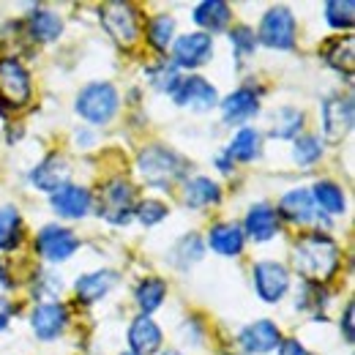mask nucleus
Returning a JSON list of instances; mask_svg holds the SVG:
<instances>
[{"instance_id":"nucleus-1","label":"nucleus","mask_w":355,"mask_h":355,"mask_svg":"<svg viewBox=\"0 0 355 355\" xmlns=\"http://www.w3.org/2000/svg\"><path fill=\"white\" fill-rule=\"evenodd\" d=\"M293 266L309 282H328L339 268V246L322 232L304 235L295 243Z\"/></svg>"},{"instance_id":"nucleus-2","label":"nucleus","mask_w":355,"mask_h":355,"mask_svg":"<svg viewBox=\"0 0 355 355\" xmlns=\"http://www.w3.org/2000/svg\"><path fill=\"white\" fill-rule=\"evenodd\" d=\"M137 167L150 186H159V189H167L170 183H175L178 178H183L189 170L186 159L180 153H175L173 148H164V145L145 148L137 159Z\"/></svg>"},{"instance_id":"nucleus-3","label":"nucleus","mask_w":355,"mask_h":355,"mask_svg":"<svg viewBox=\"0 0 355 355\" xmlns=\"http://www.w3.org/2000/svg\"><path fill=\"white\" fill-rule=\"evenodd\" d=\"M118 104H121L118 90L112 88L110 83H90V85H85V88L80 90L74 107H77L80 118H85L88 123L104 126V123H110L115 118Z\"/></svg>"},{"instance_id":"nucleus-4","label":"nucleus","mask_w":355,"mask_h":355,"mask_svg":"<svg viewBox=\"0 0 355 355\" xmlns=\"http://www.w3.org/2000/svg\"><path fill=\"white\" fill-rule=\"evenodd\" d=\"M260 42L270 49H293L295 46V17L290 8L276 6L260 22Z\"/></svg>"},{"instance_id":"nucleus-5","label":"nucleus","mask_w":355,"mask_h":355,"mask_svg":"<svg viewBox=\"0 0 355 355\" xmlns=\"http://www.w3.org/2000/svg\"><path fill=\"white\" fill-rule=\"evenodd\" d=\"M0 98L8 107H22L31 98V74L17 58H0Z\"/></svg>"},{"instance_id":"nucleus-6","label":"nucleus","mask_w":355,"mask_h":355,"mask_svg":"<svg viewBox=\"0 0 355 355\" xmlns=\"http://www.w3.org/2000/svg\"><path fill=\"white\" fill-rule=\"evenodd\" d=\"M101 22L107 28V33L118 42V44L129 46L139 36V19L137 11L126 3H110L101 8Z\"/></svg>"},{"instance_id":"nucleus-7","label":"nucleus","mask_w":355,"mask_h":355,"mask_svg":"<svg viewBox=\"0 0 355 355\" xmlns=\"http://www.w3.org/2000/svg\"><path fill=\"white\" fill-rule=\"evenodd\" d=\"M77 246H80V238H77L71 230L58 227V224L44 227V230L39 232V238H36L39 254H42L44 260H49V263H63V260H69V257L77 252Z\"/></svg>"},{"instance_id":"nucleus-8","label":"nucleus","mask_w":355,"mask_h":355,"mask_svg":"<svg viewBox=\"0 0 355 355\" xmlns=\"http://www.w3.org/2000/svg\"><path fill=\"white\" fill-rule=\"evenodd\" d=\"M173 98H175V104L189 107V110H197V112L214 110L219 104L216 88L208 80H202V77H180L178 88L173 90Z\"/></svg>"},{"instance_id":"nucleus-9","label":"nucleus","mask_w":355,"mask_h":355,"mask_svg":"<svg viewBox=\"0 0 355 355\" xmlns=\"http://www.w3.org/2000/svg\"><path fill=\"white\" fill-rule=\"evenodd\" d=\"M355 121V104L353 98H328L322 104V129H325V139L328 142H339L345 139L347 132L353 129Z\"/></svg>"},{"instance_id":"nucleus-10","label":"nucleus","mask_w":355,"mask_h":355,"mask_svg":"<svg viewBox=\"0 0 355 355\" xmlns=\"http://www.w3.org/2000/svg\"><path fill=\"white\" fill-rule=\"evenodd\" d=\"M214 55V39L202 31L197 33H186L180 36L173 46V60L180 69H197V66H205Z\"/></svg>"},{"instance_id":"nucleus-11","label":"nucleus","mask_w":355,"mask_h":355,"mask_svg":"<svg viewBox=\"0 0 355 355\" xmlns=\"http://www.w3.org/2000/svg\"><path fill=\"white\" fill-rule=\"evenodd\" d=\"M254 290L257 295L268 301V304H276L284 298V293L290 290V273L282 263H257L254 266Z\"/></svg>"},{"instance_id":"nucleus-12","label":"nucleus","mask_w":355,"mask_h":355,"mask_svg":"<svg viewBox=\"0 0 355 355\" xmlns=\"http://www.w3.org/2000/svg\"><path fill=\"white\" fill-rule=\"evenodd\" d=\"M49 202H52V211H55L58 216H63V219H83L90 211V202H93V200H90L88 189L66 183V186H60V189L49 197Z\"/></svg>"},{"instance_id":"nucleus-13","label":"nucleus","mask_w":355,"mask_h":355,"mask_svg":"<svg viewBox=\"0 0 355 355\" xmlns=\"http://www.w3.org/2000/svg\"><path fill=\"white\" fill-rule=\"evenodd\" d=\"M132 186L126 180H112L104 189V205L98 214H104V219L112 224H126L132 219Z\"/></svg>"},{"instance_id":"nucleus-14","label":"nucleus","mask_w":355,"mask_h":355,"mask_svg":"<svg viewBox=\"0 0 355 355\" xmlns=\"http://www.w3.org/2000/svg\"><path fill=\"white\" fill-rule=\"evenodd\" d=\"M282 345V334L270 320H257L241 331V347L252 355H266Z\"/></svg>"},{"instance_id":"nucleus-15","label":"nucleus","mask_w":355,"mask_h":355,"mask_svg":"<svg viewBox=\"0 0 355 355\" xmlns=\"http://www.w3.org/2000/svg\"><path fill=\"white\" fill-rule=\"evenodd\" d=\"M66 320H69V311L63 304H42L31 314V328L42 342H52L55 336L63 334Z\"/></svg>"},{"instance_id":"nucleus-16","label":"nucleus","mask_w":355,"mask_h":355,"mask_svg":"<svg viewBox=\"0 0 355 355\" xmlns=\"http://www.w3.org/2000/svg\"><path fill=\"white\" fill-rule=\"evenodd\" d=\"M257 112H260V101H257L254 90H249V88L235 90V93H230L222 101L224 123H230V126H241V123H246L249 118H254Z\"/></svg>"},{"instance_id":"nucleus-17","label":"nucleus","mask_w":355,"mask_h":355,"mask_svg":"<svg viewBox=\"0 0 355 355\" xmlns=\"http://www.w3.org/2000/svg\"><path fill=\"white\" fill-rule=\"evenodd\" d=\"M71 175V167L63 156H49L44 159L33 173H31V180L39 191H46V194H55L60 186H66V180Z\"/></svg>"},{"instance_id":"nucleus-18","label":"nucleus","mask_w":355,"mask_h":355,"mask_svg":"<svg viewBox=\"0 0 355 355\" xmlns=\"http://www.w3.org/2000/svg\"><path fill=\"white\" fill-rule=\"evenodd\" d=\"M129 345L134 355H150L162 347V328L148 317L139 314L129 328Z\"/></svg>"},{"instance_id":"nucleus-19","label":"nucleus","mask_w":355,"mask_h":355,"mask_svg":"<svg viewBox=\"0 0 355 355\" xmlns=\"http://www.w3.org/2000/svg\"><path fill=\"white\" fill-rule=\"evenodd\" d=\"M279 214L284 219H290L293 224H306L317 219V205L311 200V191L306 189H293L282 197L279 202Z\"/></svg>"},{"instance_id":"nucleus-20","label":"nucleus","mask_w":355,"mask_h":355,"mask_svg":"<svg viewBox=\"0 0 355 355\" xmlns=\"http://www.w3.org/2000/svg\"><path fill=\"white\" fill-rule=\"evenodd\" d=\"M115 284H118V273L115 270H93V273L80 276L74 287H77V295L85 304H93V301H101Z\"/></svg>"},{"instance_id":"nucleus-21","label":"nucleus","mask_w":355,"mask_h":355,"mask_svg":"<svg viewBox=\"0 0 355 355\" xmlns=\"http://www.w3.org/2000/svg\"><path fill=\"white\" fill-rule=\"evenodd\" d=\"M208 246L222 257H238L243 252V232L238 224H216L208 232Z\"/></svg>"},{"instance_id":"nucleus-22","label":"nucleus","mask_w":355,"mask_h":355,"mask_svg":"<svg viewBox=\"0 0 355 355\" xmlns=\"http://www.w3.org/2000/svg\"><path fill=\"white\" fill-rule=\"evenodd\" d=\"M246 232L252 241H270L279 232V214L270 205H254L246 214Z\"/></svg>"},{"instance_id":"nucleus-23","label":"nucleus","mask_w":355,"mask_h":355,"mask_svg":"<svg viewBox=\"0 0 355 355\" xmlns=\"http://www.w3.org/2000/svg\"><path fill=\"white\" fill-rule=\"evenodd\" d=\"M219 200H222V189L211 178H191L183 186V202L189 208H208V205H216Z\"/></svg>"},{"instance_id":"nucleus-24","label":"nucleus","mask_w":355,"mask_h":355,"mask_svg":"<svg viewBox=\"0 0 355 355\" xmlns=\"http://www.w3.org/2000/svg\"><path fill=\"white\" fill-rule=\"evenodd\" d=\"M230 6L222 0H205L194 8V22L205 31V33H219L230 25Z\"/></svg>"},{"instance_id":"nucleus-25","label":"nucleus","mask_w":355,"mask_h":355,"mask_svg":"<svg viewBox=\"0 0 355 355\" xmlns=\"http://www.w3.org/2000/svg\"><path fill=\"white\" fill-rule=\"evenodd\" d=\"M311 200H314V205H320L328 216L345 214V191H342L334 180H320V183H314Z\"/></svg>"},{"instance_id":"nucleus-26","label":"nucleus","mask_w":355,"mask_h":355,"mask_svg":"<svg viewBox=\"0 0 355 355\" xmlns=\"http://www.w3.org/2000/svg\"><path fill=\"white\" fill-rule=\"evenodd\" d=\"M260 132L257 129H241V132L232 137L230 148H227V156L230 159H238V162H254L260 156Z\"/></svg>"},{"instance_id":"nucleus-27","label":"nucleus","mask_w":355,"mask_h":355,"mask_svg":"<svg viewBox=\"0 0 355 355\" xmlns=\"http://www.w3.org/2000/svg\"><path fill=\"white\" fill-rule=\"evenodd\" d=\"M22 241V219L14 205L0 208V252L14 249Z\"/></svg>"},{"instance_id":"nucleus-28","label":"nucleus","mask_w":355,"mask_h":355,"mask_svg":"<svg viewBox=\"0 0 355 355\" xmlns=\"http://www.w3.org/2000/svg\"><path fill=\"white\" fill-rule=\"evenodd\" d=\"M60 31H63V22H60L58 14L44 11V8L31 14V36L36 42H55L60 36Z\"/></svg>"},{"instance_id":"nucleus-29","label":"nucleus","mask_w":355,"mask_h":355,"mask_svg":"<svg viewBox=\"0 0 355 355\" xmlns=\"http://www.w3.org/2000/svg\"><path fill=\"white\" fill-rule=\"evenodd\" d=\"M134 298H137V306L145 311V314L148 311H156L164 304V298H167V284L162 279H145V282H139Z\"/></svg>"},{"instance_id":"nucleus-30","label":"nucleus","mask_w":355,"mask_h":355,"mask_svg":"<svg viewBox=\"0 0 355 355\" xmlns=\"http://www.w3.org/2000/svg\"><path fill=\"white\" fill-rule=\"evenodd\" d=\"M301 126H304V112L301 110H293V107H282L273 115V129H270V134L279 137V139H293V137H298Z\"/></svg>"},{"instance_id":"nucleus-31","label":"nucleus","mask_w":355,"mask_h":355,"mask_svg":"<svg viewBox=\"0 0 355 355\" xmlns=\"http://www.w3.org/2000/svg\"><path fill=\"white\" fill-rule=\"evenodd\" d=\"M173 33H175V19L170 14H159L148 25V42L156 49H167L173 42Z\"/></svg>"},{"instance_id":"nucleus-32","label":"nucleus","mask_w":355,"mask_h":355,"mask_svg":"<svg viewBox=\"0 0 355 355\" xmlns=\"http://www.w3.org/2000/svg\"><path fill=\"white\" fill-rule=\"evenodd\" d=\"M353 11H355L353 0H331V3H325V19L336 31L353 28V19H355Z\"/></svg>"},{"instance_id":"nucleus-33","label":"nucleus","mask_w":355,"mask_h":355,"mask_svg":"<svg viewBox=\"0 0 355 355\" xmlns=\"http://www.w3.org/2000/svg\"><path fill=\"white\" fill-rule=\"evenodd\" d=\"M197 260H202V241L197 235H186L173 249V263L178 268H189L194 266Z\"/></svg>"},{"instance_id":"nucleus-34","label":"nucleus","mask_w":355,"mask_h":355,"mask_svg":"<svg viewBox=\"0 0 355 355\" xmlns=\"http://www.w3.org/2000/svg\"><path fill=\"white\" fill-rule=\"evenodd\" d=\"M322 153V142L314 137V134H306V137H298L295 139V148H293V156L301 167H311Z\"/></svg>"},{"instance_id":"nucleus-35","label":"nucleus","mask_w":355,"mask_h":355,"mask_svg":"<svg viewBox=\"0 0 355 355\" xmlns=\"http://www.w3.org/2000/svg\"><path fill=\"white\" fill-rule=\"evenodd\" d=\"M167 214H170V208L164 202H159V200H145V202L137 205V219L145 224V227H153V224H159L162 219H167Z\"/></svg>"},{"instance_id":"nucleus-36","label":"nucleus","mask_w":355,"mask_h":355,"mask_svg":"<svg viewBox=\"0 0 355 355\" xmlns=\"http://www.w3.org/2000/svg\"><path fill=\"white\" fill-rule=\"evenodd\" d=\"M328 60H331L334 69H339V71L345 69V74L350 77L353 74V39H345V44L339 42V44L334 46V52H331Z\"/></svg>"},{"instance_id":"nucleus-37","label":"nucleus","mask_w":355,"mask_h":355,"mask_svg":"<svg viewBox=\"0 0 355 355\" xmlns=\"http://www.w3.org/2000/svg\"><path fill=\"white\" fill-rule=\"evenodd\" d=\"M230 42H232V46H235V52H238L241 60H243L246 55H252L254 46H257V39H254V33H252L249 28H235V31L230 33Z\"/></svg>"},{"instance_id":"nucleus-38","label":"nucleus","mask_w":355,"mask_h":355,"mask_svg":"<svg viewBox=\"0 0 355 355\" xmlns=\"http://www.w3.org/2000/svg\"><path fill=\"white\" fill-rule=\"evenodd\" d=\"M178 83H180V77H178L175 66H162L159 71H156V77H153V85L159 90H167V93H173L178 88Z\"/></svg>"},{"instance_id":"nucleus-39","label":"nucleus","mask_w":355,"mask_h":355,"mask_svg":"<svg viewBox=\"0 0 355 355\" xmlns=\"http://www.w3.org/2000/svg\"><path fill=\"white\" fill-rule=\"evenodd\" d=\"M279 355H311L298 339H284L282 345H279Z\"/></svg>"},{"instance_id":"nucleus-40","label":"nucleus","mask_w":355,"mask_h":355,"mask_svg":"<svg viewBox=\"0 0 355 355\" xmlns=\"http://www.w3.org/2000/svg\"><path fill=\"white\" fill-rule=\"evenodd\" d=\"M342 328H345V342L353 345V304L345 306V317H342Z\"/></svg>"},{"instance_id":"nucleus-41","label":"nucleus","mask_w":355,"mask_h":355,"mask_svg":"<svg viewBox=\"0 0 355 355\" xmlns=\"http://www.w3.org/2000/svg\"><path fill=\"white\" fill-rule=\"evenodd\" d=\"M11 314H14V304H11L8 298H0V331H3L6 325H8Z\"/></svg>"},{"instance_id":"nucleus-42","label":"nucleus","mask_w":355,"mask_h":355,"mask_svg":"<svg viewBox=\"0 0 355 355\" xmlns=\"http://www.w3.org/2000/svg\"><path fill=\"white\" fill-rule=\"evenodd\" d=\"M219 170H222V173H230V170H232V159H230V156H222V159H219Z\"/></svg>"},{"instance_id":"nucleus-43","label":"nucleus","mask_w":355,"mask_h":355,"mask_svg":"<svg viewBox=\"0 0 355 355\" xmlns=\"http://www.w3.org/2000/svg\"><path fill=\"white\" fill-rule=\"evenodd\" d=\"M0 284H8V279H6V273H3V268H0Z\"/></svg>"},{"instance_id":"nucleus-44","label":"nucleus","mask_w":355,"mask_h":355,"mask_svg":"<svg viewBox=\"0 0 355 355\" xmlns=\"http://www.w3.org/2000/svg\"><path fill=\"white\" fill-rule=\"evenodd\" d=\"M162 355H180V353H175V350H167V353H162Z\"/></svg>"},{"instance_id":"nucleus-45","label":"nucleus","mask_w":355,"mask_h":355,"mask_svg":"<svg viewBox=\"0 0 355 355\" xmlns=\"http://www.w3.org/2000/svg\"><path fill=\"white\" fill-rule=\"evenodd\" d=\"M126 355H134V353H126Z\"/></svg>"}]
</instances>
